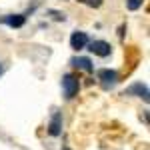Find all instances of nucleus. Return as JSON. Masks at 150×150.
<instances>
[{
	"label": "nucleus",
	"mask_w": 150,
	"mask_h": 150,
	"mask_svg": "<svg viewBox=\"0 0 150 150\" xmlns=\"http://www.w3.org/2000/svg\"><path fill=\"white\" fill-rule=\"evenodd\" d=\"M2 72H4V66H2V64H0V76H2Z\"/></svg>",
	"instance_id": "obj_11"
},
{
	"label": "nucleus",
	"mask_w": 150,
	"mask_h": 150,
	"mask_svg": "<svg viewBox=\"0 0 150 150\" xmlns=\"http://www.w3.org/2000/svg\"><path fill=\"white\" fill-rule=\"evenodd\" d=\"M82 4H86V6H90V8H98L100 4H102V0H78Z\"/></svg>",
	"instance_id": "obj_10"
},
{
	"label": "nucleus",
	"mask_w": 150,
	"mask_h": 150,
	"mask_svg": "<svg viewBox=\"0 0 150 150\" xmlns=\"http://www.w3.org/2000/svg\"><path fill=\"white\" fill-rule=\"evenodd\" d=\"M86 44H88V34L86 32H74L70 36V46L74 50H82Z\"/></svg>",
	"instance_id": "obj_4"
},
{
	"label": "nucleus",
	"mask_w": 150,
	"mask_h": 150,
	"mask_svg": "<svg viewBox=\"0 0 150 150\" xmlns=\"http://www.w3.org/2000/svg\"><path fill=\"white\" fill-rule=\"evenodd\" d=\"M126 94L128 96H132V94H136L140 98H144V100H148V88L142 84V82H136V84H132L130 88H126Z\"/></svg>",
	"instance_id": "obj_7"
},
{
	"label": "nucleus",
	"mask_w": 150,
	"mask_h": 150,
	"mask_svg": "<svg viewBox=\"0 0 150 150\" xmlns=\"http://www.w3.org/2000/svg\"><path fill=\"white\" fill-rule=\"evenodd\" d=\"M62 88H64V96L66 98H74L78 94V88H80V82H78V76L74 74H66L64 80H62Z\"/></svg>",
	"instance_id": "obj_1"
},
{
	"label": "nucleus",
	"mask_w": 150,
	"mask_h": 150,
	"mask_svg": "<svg viewBox=\"0 0 150 150\" xmlns=\"http://www.w3.org/2000/svg\"><path fill=\"white\" fill-rule=\"evenodd\" d=\"M48 132H50V136H58L62 132V116H60V112H54L50 124H48Z\"/></svg>",
	"instance_id": "obj_6"
},
{
	"label": "nucleus",
	"mask_w": 150,
	"mask_h": 150,
	"mask_svg": "<svg viewBox=\"0 0 150 150\" xmlns=\"http://www.w3.org/2000/svg\"><path fill=\"white\" fill-rule=\"evenodd\" d=\"M142 2L144 0H126V6H128V10H138L142 6Z\"/></svg>",
	"instance_id": "obj_9"
},
{
	"label": "nucleus",
	"mask_w": 150,
	"mask_h": 150,
	"mask_svg": "<svg viewBox=\"0 0 150 150\" xmlns=\"http://www.w3.org/2000/svg\"><path fill=\"white\" fill-rule=\"evenodd\" d=\"M70 64H72V66H76V68H80V70H86V72H92V70H94L92 60H90V58H84V56L72 58V60H70Z\"/></svg>",
	"instance_id": "obj_8"
},
{
	"label": "nucleus",
	"mask_w": 150,
	"mask_h": 150,
	"mask_svg": "<svg viewBox=\"0 0 150 150\" xmlns=\"http://www.w3.org/2000/svg\"><path fill=\"white\" fill-rule=\"evenodd\" d=\"M0 22L8 24L12 28H20V26H24V22H26V16H24V14H8V16H4Z\"/></svg>",
	"instance_id": "obj_5"
},
{
	"label": "nucleus",
	"mask_w": 150,
	"mask_h": 150,
	"mask_svg": "<svg viewBox=\"0 0 150 150\" xmlns=\"http://www.w3.org/2000/svg\"><path fill=\"white\" fill-rule=\"evenodd\" d=\"M90 52H94L96 56H108L110 52H112V48H110V44L108 42H104V40H94V42H90V48H88Z\"/></svg>",
	"instance_id": "obj_3"
},
{
	"label": "nucleus",
	"mask_w": 150,
	"mask_h": 150,
	"mask_svg": "<svg viewBox=\"0 0 150 150\" xmlns=\"http://www.w3.org/2000/svg\"><path fill=\"white\" fill-rule=\"evenodd\" d=\"M62 150H70V148H62Z\"/></svg>",
	"instance_id": "obj_12"
},
{
	"label": "nucleus",
	"mask_w": 150,
	"mask_h": 150,
	"mask_svg": "<svg viewBox=\"0 0 150 150\" xmlns=\"http://www.w3.org/2000/svg\"><path fill=\"white\" fill-rule=\"evenodd\" d=\"M98 80L102 84V88H112L116 82H118V74H116V70H110V68H104L98 72Z\"/></svg>",
	"instance_id": "obj_2"
}]
</instances>
